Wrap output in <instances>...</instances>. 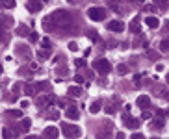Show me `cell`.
Returning <instances> with one entry per match:
<instances>
[{
    "mask_svg": "<svg viewBox=\"0 0 169 139\" xmlns=\"http://www.w3.org/2000/svg\"><path fill=\"white\" fill-rule=\"evenodd\" d=\"M45 22H50V26H67L71 22V15L63 11V9H58L54 15H50V19H46Z\"/></svg>",
    "mask_w": 169,
    "mask_h": 139,
    "instance_id": "obj_1",
    "label": "cell"
},
{
    "mask_svg": "<svg viewBox=\"0 0 169 139\" xmlns=\"http://www.w3.org/2000/svg\"><path fill=\"white\" fill-rule=\"evenodd\" d=\"M62 132H63L65 139H76V137L82 136L80 126H76V124H69V122H63V124H62Z\"/></svg>",
    "mask_w": 169,
    "mask_h": 139,
    "instance_id": "obj_2",
    "label": "cell"
},
{
    "mask_svg": "<svg viewBox=\"0 0 169 139\" xmlns=\"http://www.w3.org/2000/svg\"><path fill=\"white\" fill-rule=\"evenodd\" d=\"M87 17L95 22H101L106 19V9L104 8H89L87 9Z\"/></svg>",
    "mask_w": 169,
    "mask_h": 139,
    "instance_id": "obj_3",
    "label": "cell"
},
{
    "mask_svg": "<svg viewBox=\"0 0 169 139\" xmlns=\"http://www.w3.org/2000/svg\"><path fill=\"white\" fill-rule=\"evenodd\" d=\"M93 67H95L101 74H108V72L112 71V65H110L108 60H95L93 61Z\"/></svg>",
    "mask_w": 169,
    "mask_h": 139,
    "instance_id": "obj_4",
    "label": "cell"
},
{
    "mask_svg": "<svg viewBox=\"0 0 169 139\" xmlns=\"http://www.w3.org/2000/svg\"><path fill=\"white\" fill-rule=\"evenodd\" d=\"M123 122H125V126H127V128H130V130H136V128H139V124H141V120H139V119L130 117V115H127V117L123 119Z\"/></svg>",
    "mask_w": 169,
    "mask_h": 139,
    "instance_id": "obj_5",
    "label": "cell"
},
{
    "mask_svg": "<svg viewBox=\"0 0 169 139\" xmlns=\"http://www.w3.org/2000/svg\"><path fill=\"white\" fill-rule=\"evenodd\" d=\"M108 30H112V32L119 34V32H123V30H125V24H123L121 20H110V22H108Z\"/></svg>",
    "mask_w": 169,
    "mask_h": 139,
    "instance_id": "obj_6",
    "label": "cell"
},
{
    "mask_svg": "<svg viewBox=\"0 0 169 139\" xmlns=\"http://www.w3.org/2000/svg\"><path fill=\"white\" fill-rule=\"evenodd\" d=\"M45 139H58V128L56 126H48V128H45Z\"/></svg>",
    "mask_w": 169,
    "mask_h": 139,
    "instance_id": "obj_7",
    "label": "cell"
},
{
    "mask_svg": "<svg viewBox=\"0 0 169 139\" xmlns=\"http://www.w3.org/2000/svg\"><path fill=\"white\" fill-rule=\"evenodd\" d=\"M41 8H43V2H41V0H30V2H28V9H30L32 13L41 11Z\"/></svg>",
    "mask_w": 169,
    "mask_h": 139,
    "instance_id": "obj_8",
    "label": "cell"
},
{
    "mask_svg": "<svg viewBox=\"0 0 169 139\" xmlns=\"http://www.w3.org/2000/svg\"><path fill=\"white\" fill-rule=\"evenodd\" d=\"M130 32L132 34H139V30H141V24H139V17H136V19H132L130 20Z\"/></svg>",
    "mask_w": 169,
    "mask_h": 139,
    "instance_id": "obj_9",
    "label": "cell"
},
{
    "mask_svg": "<svg viewBox=\"0 0 169 139\" xmlns=\"http://www.w3.org/2000/svg\"><path fill=\"white\" fill-rule=\"evenodd\" d=\"M138 106H139V108H143V110H147L149 106H150V99H149L147 95L138 97Z\"/></svg>",
    "mask_w": 169,
    "mask_h": 139,
    "instance_id": "obj_10",
    "label": "cell"
},
{
    "mask_svg": "<svg viewBox=\"0 0 169 139\" xmlns=\"http://www.w3.org/2000/svg\"><path fill=\"white\" fill-rule=\"evenodd\" d=\"M65 117H67V119H78V110H76L74 106L67 108V110H65Z\"/></svg>",
    "mask_w": 169,
    "mask_h": 139,
    "instance_id": "obj_11",
    "label": "cell"
},
{
    "mask_svg": "<svg viewBox=\"0 0 169 139\" xmlns=\"http://www.w3.org/2000/svg\"><path fill=\"white\" fill-rule=\"evenodd\" d=\"M145 22H147L149 28H152V30H156V28L160 26V20L156 19V17H147V19H145Z\"/></svg>",
    "mask_w": 169,
    "mask_h": 139,
    "instance_id": "obj_12",
    "label": "cell"
},
{
    "mask_svg": "<svg viewBox=\"0 0 169 139\" xmlns=\"http://www.w3.org/2000/svg\"><path fill=\"white\" fill-rule=\"evenodd\" d=\"M67 93H69V97H80V95H82V89H80L78 85H71V87L67 89Z\"/></svg>",
    "mask_w": 169,
    "mask_h": 139,
    "instance_id": "obj_13",
    "label": "cell"
},
{
    "mask_svg": "<svg viewBox=\"0 0 169 139\" xmlns=\"http://www.w3.org/2000/svg\"><path fill=\"white\" fill-rule=\"evenodd\" d=\"M152 6H156V8H160L162 11H166L169 8V2L167 0H152Z\"/></svg>",
    "mask_w": 169,
    "mask_h": 139,
    "instance_id": "obj_14",
    "label": "cell"
},
{
    "mask_svg": "<svg viewBox=\"0 0 169 139\" xmlns=\"http://www.w3.org/2000/svg\"><path fill=\"white\" fill-rule=\"evenodd\" d=\"M17 35H22V37H24V35H30V28L24 26V24H21V26L17 28Z\"/></svg>",
    "mask_w": 169,
    "mask_h": 139,
    "instance_id": "obj_15",
    "label": "cell"
},
{
    "mask_svg": "<svg viewBox=\"0 0 169 139\" xmlns=\"http://www.w3.org/2000/svg\"><path fill=\"white\" fill-rule=\"evenodd\" d=\"M150 128H152V130H162V128H164V119L154 120V122L150 124Z\"/></svg>",
    "mask_w": 169,
    "mask_h": 139,
    "instance_id": "obj_16",
    "label": "cell"
},
{
    "mask_svg": "<svg viewBox=\"0 0 169 139\" xmlns=\"http://www.w3.org/2000/svg\"><path fill=\"white\" fill-rule=\"evenodd\" d=\"M89 111H91V113H99V111H101V102H99V100L93 102V104L89 106Z\"/></svg>",
    "mask_w": 169,
    "mask_h": 139,
    "instance_id": "obj_17",
    "label": "cell"
},
{
    "mask_svg": "<svg viewBox=\"0 0 169 139\" xmlns=\"http://www.w3.org/2000/svg\"><path fill=\"white\" fill-rule=\"evenodd\" d=\"M0 6H4V8L11 9V8H15V0H0Z\"/></svg>",
    "mask_w": 169,
    "mask_h": 139,
    "instance_id": "obj_18",
    "label": "cell"
},
{
    "mask_svg": "<svg viewBox=\"0 0 169 139\" xmlns=\"http://www.w3.org/2000/svg\"><path fill=\"white\" fill-rule=\"evenodd\" d=\"M6 115H8V117H22L21 110H8V111H6Z\"/></svg>",
    "mask_w": 169,
    "mask_h": 139,
    "instance_id": "obj_19",
    "label": "cell"
},
{
    "mask_svg": "<svg viewBox=\"0 0 169 139\" xmlns=\"http://www.w3.org/2000/svg\"><path fill=\"white\" fill-rule=\"evenodd\" d=\"M17 54H19V56L22 54L24 58H30V50H28V48H24V46H22V48H21V46H17Z\"/></svg>",
    "mask_w": 169,
    "mask_h": 139,
    "instance_id": "obj_20",
    "label": "cell"
},
{
    "mask_svg": "<svg viewBox=\"0 0 169 139\" xmlns=\"http://www.w3.org/2000/svg\"><path fill=\"white\" fill-rule=\"evenodd\" d=\"M2 137H4V139H11V137H15V134H13L11 130L4 128V130H2Z\"/></svg>",
    "mask_w": 169,
    "mask_h": 139,
    "instance_id": "obj_21",
    "label": "cell"
},
{
    "mask_svg": "<svg viewBox=\"0 0 169 139\" xmlns=\"http://www.w3.org/2000/svg\"><path fill=\"white\" fill-rule=\"evenodd\" d=\"M21 130H22V132H28V130H30V119H22Z\"/></svg>",
    "mask_w": 169,
    "mask_h": 139,
    "instance_id": "obj_22",
    "label": "cell"
},
{
    "mask_svg": "<svg viewBox=\"0 0 169 139\" xmlns=\"http://www.w3.org/2000/svg\"><path fill=\"white\" fill-rule=\"evenodd\" d=\"M160 50H162V52H167L169 50V41L167 39H164L162 43H160Z\"/></svg>",
    "mask_w": 169,
    "mask_h": 139,
    "instance_id": "obj_23",
    "label": "cell"
},
{
    "mask_svg": "<svg viewBox=\"0 0 169 139\" xmlns=\"http://www.w3.org/2000/svg\"><path fill=\"white\" fill-rule=\"evenodd\" d=\"M28 37H30V41H32V43H37V41H39V35H37L35 32H30V35H28Z\"/></svg>",
    "mask_w": 169,
    "mask_h": 139,
    "instance_id": "obj_24",
    "label": "cell"
},
{
    "mask_svg": "<svg viewBox=\"0 0 169 139\" xmlns=\"http://www.w3.org/2000/svg\"><path fill=\"white\" fill-rule=\"evenodd\" d=\"M69 50H71V52H76V50H78V45H76V41H71V43H69Z\"/></svg>",
    "mask_w": 169,
    "mask_h": 139,
    "instance_id": "obj_25",
    "label": "cell"
},
{
    "mask_svg": "<svg viewBox=\"0 0 169 139\" xmlns=\"http://www.w3.org/2000/svg\"><path fill=\"white\" fill-rule=\"evenodd\" d=\"M87 37H89L91 41H99V34H97V32H89Z\"/></svg>",
    "mask_w": 169,
    "mask_h": 139,
    "instance_id": "obj_26",
    "label": "cell"
},
{
    "mask_svg": "<svg viewBox=\"0 0 169 139\" xmlns=\"http://www.w3.org/2000/svg\"><path fill=\"white\" fill-rule=\"evenodd\" d=\"M117 71H119L121 74H127V72H128V67H127V65H119V67H117Z\"/></svg>",
    "mask_w": 169,
    "mask_h": 139,
    "instance_id": "obj_27",
    "label": "cell"
},
{
    "mask_svg": "<svg viewBox=\"0 0 169 139\" xmlns=\"http://www.w3.org/2000/svg\"><path fill=\"white\" fill-rule=\"evenodd\" d=\"M2 24H4V26H11V24H13V19H9V17L6 19V17H4V19H2Z\"/></svg>",
    "mask_w": 169,
    "mask_h": 139,
    "instance_id": "obj_28",
    "label": "cell"
},
{
    "mask_svg": "<svg viewBox=\"0 0 169 139\" xmlns=\"http://www.w3.org/2000/svg\"><path fill=\"white\" fill-rule=\"evenodd\" d=\"M50 46H52V45H50V39H43V48H45V50H48Z\"/></svg>",
    "mask_w": 169,
    "mask_h": 139,
    "instance_id": "obj_29",
    "label": "cell"
},
{
    "mask_svg": "<svg viewBox=\"0 0 169 139\" xmlns=\"http://www.w3.org/2000/svg\"><path fill=\"white\" fill-rule=\"evenodd\" d=\"M24 93H26V95H32V93H34V87H32V85H26V87H24Z\"/></svg>",
    "mask_w": 169,
    "mask_h": 139,
    "instance_id": "obj_30",
    "label": "cell"
},
{
    "mask_svg": "<svg viewBox=\"0 0 169 139\" xmlns=\"http://www.w3.org/2000/svg\"><path fill=\"white\" fill-rule=\"evenodd\" d=\"M37 56H39L41 60H46V58H48V52H45V50H41V52H39Z\"/></svg>",
    "mask_w": 169,
    "mask_h": 139,
    "instance_id": "obj_31",
    "label": "cell"
},
{
    "mask_svg": "<svg viewBox=\"0 0 169 139\" xmlns=\"http://www.w3.org/2000/svg\"><path fill=\"white\" fill-rule=\"evenodd\" d=\"M149 58H150V60H158V54L152 52V50H149Z\"/></svg>",
    "mask_w": 169,
    "mask_h": 139,
    "instance_id": "obj_32",
    "label": "cell"
},
{
    "mask_svg": "<svg viewBox=\"0 0 169 139\" xmlns=\"http://www.w3.org/2000/svg\"><path fill=\"white\" fill-rule=\"evenodd\" d=\"M113 111H115V108H113V106H106V113H108V115H112Z\"/></svg>",
    "mask_w": 169,
    "mask_h": 139,
    "instance_id": "obj_33",
    "label": "cell"
},
{
    "mask_svg": "<svg viewBox=\"0 0 169 139\" xmlns=\"http://www.w3.org/2000/svg\"><path fill=\"white\" fill-rule=\"evenodd\" d=\"M74 63H76V67H85V61L84 60H76Z\"/></svg>",
    "mask_w": 169,
    "mask_h": 139,
    "instance_id": "obj_34",
    "label": "cell"
},
{
    "mask_svg": "<svg viewBox=\"0 0 169 139\" xmlns=\"http://www.w3.org/2000/svg\"><path fill=\"white\" fill-rule=\"evenodd\" d=\"M4 39H8V35H4V30L0 28V41H4Z\"/></svg>",
    "mask_w": 169,
    "mask_h": 139,
    "instance_id": "obj_35",
    "label": "cell"
},
{
    "mask_svg": "<svg viewBox=\"0 0 169 139\" xmlns=\"http://www.w3.org/2000/svg\"><path fill=\"white\" fill-rule=\"evenodd\" d=\"M74 80H76V83H82V82H84V78H82L80 74H78V76H74Z\"/></svg>",
    "mask_w": 169,
    "mask_h": 139,
    "instance_id": "obj_36",
    "label": "cell"
},
{
    "mask_svg": "<svg viewBox=\"0 0 169 139\" xmlns=\"http://www.w3.org/2000/svg\"><path fill=\"white\" fill-rule=\"evenodd\" d=\"M50 117H52V119H58L60 115H58V111H50Z\"/></svg>",
    "mask_w": 169,
    "mask_h": 139,
    "instance_id": "obj_37",
    "label": "cell"
},
{
    "mask_svg": "<svg viewBox=\"0 0 169 139\" xmlns=\"http://www.w3.org/2000/svg\"><path fill=\"white\" fill-rule=\"evenodd\" d=\"M132 139H145V137H143L141 134H134V136H132Z\"/></svg>",
    "mask_w": 169,
    "mask_h": 139,
    "instance_id": "obj_38",
    "label": "cell"
},
{
    "mask_svg": "<svg viewBox=\"0 0 169 139\" xmlns=\"http://www.w3.org/2000/svg\"><path fill=\"white\" fill-rule=\"evenodd\" d=\"M28 104H30V102H28V100H22V102H21V108H26V106H28Z\"/></svg>",
    "mask_w": 169,
    "mask_h": 139,
    "instance_id": "obj_39",
    "label": "cell"
},
{
    "mask_svg": "<svg viewBox=\"0 0 169 139\" xmlns=\"http://www.w3.org/2000/svg\"><path fill=\"white\" fill-rule=\"evenodd\" d=\"M117 139H125V136L123 134H117Z\"/></svg>",
    "mask_w": 169,
    "mask_h": 139,
    "instance_id": "obj_40",
    "label": "cell"
},
{
    "mask_svg": "<svg viewBox=\"0 0 169 139\" xmlns=\"http://www.w3.org/2000/svg\"><path fill=\"white\" fill-rule=\"evenodd\" d=\"M26 139H39V137H34V136H30V137H26Z\"/></svg>",
    "mask_w": 169,
    "mask_h": 139,
    "instance_id": "obj_41",
    "label": "cell"
},
{
    "mask_svg": "<svg viewBox=\"0 0 169 139\" xmlns=\"http://www.w3.org/2000/svg\"><path fill=\"white\" fill-rule=\"evenodd\" d=\"M0 74H2V65H0Z\"/></svg>",
    "mask_w": 169,
    "mask_h": 139,
    "instance_id": "obj_42",
    "label": "cell"
},
{
    "mask_svg": "<svg viewBox=\"0 0 169 139\" xmlns=\"http://www.w3.org/2000/svg\"><path fill=\"white\" fill-rule=\"evenodd\" d=\"M167 83H169V76H167Z\"/></svg>",
    "mask_w": 169,
    "mask_h": 139,
    "instance_id": "obj_43",
    "label": "cell"
},
{
    "mask_svg": "<svg viewBox=\"0 0 169 139\" xmlns=\"http://www.w3.org/2000/svg\"><path fill=\"white\" fill-rule=\"evenodd\" d=\"M152 139H154V137H152Z\"/></svg>",
    "mask_w": 169,
    "mask_h": 139,
    "instance_id": "obj_44",
    "label": "cell"
}]
</instances>
